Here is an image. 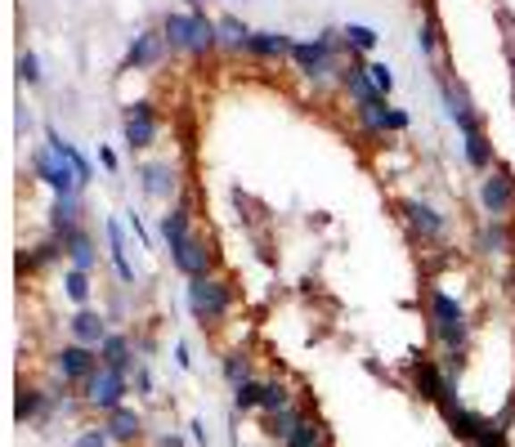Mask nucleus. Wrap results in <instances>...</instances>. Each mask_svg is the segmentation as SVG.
<instances>
[{"label": "nucleus", "mask_w": 515, "mask_h": 447, "mask_svg": "<svg viewBox=\"0 0 515 447\" xmlns=\"http://www.w3.org/2000/svg\"><path fill=\"white\" fill-rule=\"evenodd\" d=\"M426 313H430V335L439 340V349H466L470 344V322L457 295H448L444 286H426Z\"/></svg>", "instance_id": "nucleus-1"}, {"label": "nucleus", "mask_w": 515, "mask_h": 447, "mask_svg": "<svg viewBox=\"0 0 515 447\" xmlns=\"http://www.w3.org/2000/svg\"><path fill=\"white\" fill-rule=\"evenodd\" d=\"M233 304V286L224 277H188V313L206 327V322H220Z\"/></svg>", "instance_id": "nucleus-2"}, {"label": "nucleus", "mask_w": 515, "mask_h": 447, "mask_svg": "<svg viewBox=\"0 0 515 447\" xmlns=\"http://www.w3.org/2000/svg\"><path fill=\"white\" fill-rule=\"evenodd\" d=\"M81 393H86V407H95V411H117V407H126V393H130V385H126V371H112V367H104L99 362V371L81 385Z\"/></svg>", "instance_id": "nucleus-3"}, {"label": "nucleus", "mask_w": 515, "mask_h": 447, "mask_svg": "<svg viewBox=\"0 0 515 447\" xmlns=\"http://www.w3.org/2000/svg\"><path fill=\"white\" fill-rule=\"evenodd\" d=\"M479 206L488 219H511L515 215V175L506 166H493L479 179Z\"/></svg>", "instance_id": "nucleus-4"}, {"label": "nucleus", "mask_w": 515, "mask_h": 447, "mask_svg": "<svg viewBox=\"0 0 515 447\" xmlns=\"http://www.w3.org/2000/svg\"><path fill=\"white\" fill-rule=\"evenodd\" d=\"M32 166H37V175L54 188V197H72V193H81V179H77V170L54 153V148H37L32 153Z\"/></svg>", "instance_id": "nucleus-5"}, {"label": "nucleus", "mask_w": 515, "mask_h": 447, "mask_svg": "<svg viewBox=\"0 0 515 447\" xmlns=\"http://www.w3.org/2000/svg\"><path fill=\"white\" fill-rule=\"evenodd\" d=\"M399 211H403V224L412 228V237H421V242H444V233H448V219L430 206V202H421V197H408V202H399Z\"/></svg>", "instance_id": "nucleus-6"}, {"label": "nucleus", "mask_w": 515, "mask_h": 447, "mask_svg": "<svg viewBox=\"0 0 515 447\" xmlns=\"http://www.w3.org/2000/svg\"><path fill=\"white\" fill-rule=\"evenodd\" d=\"M54 371L63 376V385H86V380L99 371V353L72 340V344H63V349L54 353Z\"/></svg>", "instance_id": "nucleus-7"}, {"label": "nucleus", "mask_w": 515, "mask_h": 447, "mask_svg": "<svg viewBox=\"0 0 515 447\" xmlns=\"http://www.w3.org/2000/svg\"><path fill=\"white\" fill-rule=\"evenodd\" d=\"M332 50H336V37H332V32H323V37H314V41H292V59H296L301 72L314 77V81L332 68Z\"/></svg>", "instance_id": "nucleus-8"}, {"label": "nucleus", "mask_w": 515, "mask_h": 447, "mask_svg": "<svg viewBox=\"0 0 515 447\" xmlns=\"http://www.w3.org/2000/svg\"><path fill=\"white\" fill-rule=\"evenodd\" d=\"M170 264H175L184 277H206L211 264H215V251H211L206 237H193V233H188V237L170 251Z\"/></svg>", "instance_id": "nucleus-9"}, {"label": "nucleus", "mask_w": 515, "mask_h": 447, "mask_svg": "<svg viewBox=\"0 0 515 447\" xmlns=\"http://www.w3.org/2000/svg\"><path fill=\"white\" fill-rule=\"evenodd\" d=\"M444 103H448V117L457 121V130H461V135L484 130V121H479V112H475V103H470V95H466V86H461V81L444 77Z\"/></svg>", "instance_id": "nucleus-10"}, {"label": "nucleus", "mask_w": 515, "mask_h": 447, "mask_svg": "<svg viewBox=\"0 0 515 447\" xmlns=\"http://www.w3.org/2000/svg\"><path fill=\"white\" fill-rule=\"evenodd\" d=\"M359 121H363V130L386 135V130H403V126H408V112H399V108H390L386 99H377V103H359Z\"/></svg>", "instance_id": "nucleus-11"}, {"label": "nucleus", "mask_w": 515, "mask_h": 447, "mask_svg": "<svg viewBox=\"0 0 515 447\" xmlns=\"http://www.w3.org/2000/svg\"><path fill=\"white\" fill-rule=\"evenodd\" d=\"M153 139H157L153 103H130V112H126V144H130V148H148Z\"/></svg>", "instance_id": "nucleus-12"}, {"label": "nucleus", "mask_w": 515, "mask_h": 447, "mask_svg": "<svg viewBox=\"0 0 515 447\" xmlns=\"http://www.w3.org/2000/svg\"><path fill=\"white\" fill-rule=\"evenodd\" d=\"M68 327H72V340L86 344V349H95V353H99V344L108 340V318L95 313V309H77V318H72Z\"/></svg>", "instance_id": "nucleus-13"}, {"label": "nucleus", "mask_w": 515, "mask_h": 447, "mask_svg": "<svg viewBox=\"0 0 515 447\" xmlns=\"http://www.w3.org/2000/svg\"><path fill=\"white\" fill-rule=\"evenodd\" d=\"M104 429L112 434V443H117V447H130V443H139V438H144V416H139L135 407H117V411H108Z\"/></svg>", "instance_id": "nucleus-14"}, {"label": "nucleus", "mask_w": 515, "mask_h": 447, "mask_svg": "<svg viewBox=\"0 0 515 447\" xmlns=\"http://www.w3.org/2000/svg\"><path fill=\"white\" fill-rule=\"evenodd\" d=\"M341 86L354 95V108H359V103H377V99H381V95H377V86H372V77H368V63H363V59H354V63L341 72Z\"/></svg>", "instance_id": "nucleus-15"}, {"label": "nucleus", "mask_w": 515, "mask_h": 447, "mask_svg": "<svg viewBox=\"0 0 515 447\" xmlns=\"http://www.w3.org/2000/svg\"><path fill=\"white\" fill-rule=\"evenodd\" d=\"M461 157H466V166L470 170H479V175H488L497 161H493V144H488V135L484 130H470V135H461Z\"/></svg>", "instance_id": "nucleus-16"}, {"label": "nucleus", "mask_w": 515, "mask_h": 447, "mask_svg": "<svg viewBox=\"0 0 515 447\" xmlns=\"http://www.w3.org/2000/svg\"><path fill=\"white\" fill-rule=\"evenodd\" d=\"M139 175H144V193H148V197H170V193L179 188V175H175L170 161H153V166H144Z\"/></svg>", "instance_id": "nucleus-17"}, {"label": "nucleus", "mask_w": 515, "mask_h": 447, "mask_svg": "<svg viewBox=\"0 0 515 447\" xmlns=\"http://www.w3.org/2000/svg\"><path fill=\"white\" fill-rule=\"evenodd\" d=\"M511 219H484V228H479V251L484 255H511Z\"/></svg>", "instance_id": "nucleus-18"}, {"label": "nucleus", "mask_w": 515, "mask_h": 447, "mask_svg": "<svg viewBox=\"0 0 515 447\" xmlns=\"http://www.w3.org/2000/svg\"><path fill=\"white\" fill-rule=\"evenodd\" d=\"M59 242H63V251L72 255V269H81V273H90V269H95V260H99V255H95V242H90V233H86V228H72V233H68V237H59Z\"/></svg>", "instance_id": "nucleus-19"}, {"label": "nucleus", "mask_w": 515, "mask_h": 447, "mask_svg": "<svg viewBox=\"0 0 515 447\" xmlns=\"http://www.w3.org/2000/svg\"><path fill=\"white\" fill-rule=\"evenodd\" d=\"M46 139H50V148H54V153H59V157H63V161H68V166L77 170V179H81V188H86V184L95 179V170H90V161H86V157H81V153H77V148H72V144H68V139H63V135L54 130V126L46 130Z\"/></svg>", "instance_id": "nucleus-20"}, {"label": "nucleus", "mask_w": 515, "mask_h": 447, "mask_svg": "<svg viewBox=\"0 0 515 447\" xmlns=\"http://www.w3.org/2000/svg\"><path fill=\"white\" fill-rule=\"evenodd\" d=\"M99 362L112 367V371H130V367H135V349H130V340H126V335H108V340L99 344Z\"/></svg>", "instance_id": "nucleus-21"}, {"label": "nucleus", "mask_w": 515, "mask_h": 447, "mask_svg": "<svg viewBox=\"0 0 515 447\" xmlns=\"http://www.w3.org/2000/svg\"><path fill=\"white\" fill-rule=\"evenodd\" d=\"M283 447H328V429H323V420L301 416V420H296V429L283 438Z\"/></svg>", "instance_id": "nucleus-22"}, {"label": "nucleus", "mask_w": 515, "mask_h": 447, "mask_svg": "<svg viewBox=\"0 0 515 447\" xmlns=\"http://www.w3.org/2000/svg\"><path fill=\"white\" fill-rule=\"evenodd\" d=\"M246 50L261 54V59H283V54H292V41H287L283 32H251Z\"/></svg>", "instance_id": "nucleus-23"}, {"label": "nucleus", "mask_w": 515, "mask_h": 447, "mask_svg": "<svg viewBox=\"0 0 515 447\" xmlns=\"http://www.w3.org/2000/svg\"><path fill=\"white\" fill-rule=\"evenodd\" d=\"M162 41L170 50H188V41H193V14H166L162 19Z\"/></svg>", "instance_id": "nucleus-24"}, {"label": "nucleus", "mask_w": 515, "mask_h": 447, "mask_svg": "<svg viewBox=\"0 0 515 447\" xmlns=\"http://www.w3.org/2000/svg\"><path fill=\"white\" fill-rule=\"evenodd\" d=\"M215 41H220V23L206 19L202 10H193V41H188V54H206Z\"/></svg>", "instance_id": "nucleus-25"}, {"label": "nucleus", "mask_w": 515, "mask_h": 447, "mask_svg": "<svg viewBox=\"0 0 515 447\" xmlns=\"http://www.w3.org/2000/svg\"><path fill=\"white\" fill-rule=\"evenodd\" d=\"M77 219H81V202H77V193H72V197H54V215H50L54 233H59V237H68L72 228H81Z\"/></svg>", "instance_id": "nucleus-26"}, {"label": "nucleus", "mask_w": 515, "mask_h": 447, "mask_svg": "<svg viewBox=\"0 0 515 447\" xmlns=\"http://www.w3.org/2000/svg\"><path fill=\"white\" fill-rule=\"evenodd\" d=\"M162 237H166V251H175V246L188 237V206H184V202L162 215Z\"/></svg>", "instance_id": "nucleus-27"}, {"label": "nucleus", "mask_w": 515, "mask_h": 447, "mask_svg": "<svg viewBox=\"0 0 515 447\" xmlns=\"http://www.w3.org/2000/svg\"><path fill=\"white\" fill-rule=\"evenodd\" d=\"M157 50H162V37H157V32H139V37L130 41L126 63H130V68H148V63H157Z\"/></svg>", "instance_id": "nucleus-28"}, {"label": "nucleus", "mask_w": 515, "mask_h": 447, "mask_svg": "<svg viewBox=\"0 0 515 447\" xmlns=\"http://www.w3.org/2000/svg\"><path fill=\"white\" fill-rule=\"evenodd\" d=\"M46 411V393L37 389V385H19V402H14V420L19 425H28V420H37Z\"/></svg>", "instance_id": "nucleus-29"}, {"label": "nucleus", "mask_w": 515, "mask_h": 447, "mask_svg": "<svg viewBox=\"0 0 515 447\" xmlns=\"http://www.w3.org/2000/svg\"><path fill=\"white\" fill-rule=\"evenodd\" d=\"M108 242H112V264H117V277L130 286V282H135V269H130V260H126V237H121V224H117V219H108Z\"/></svg>", "instance_id": "nucleus-30"}, {"label": "nucleus", "mask_w": 515, "mask_h": 447, "mask_svg": "<svg viewBox=\"0 0 515 447\" xmlns=\"http://www.w3.org/2000/svg\"><path fill=\"white\" fill-rule=\"evenodd\" d=\"M265 402V380H242L237 389H233V407L237 411H255Z\"/></svg>", "instance_id": "nucleus-31"}, {"label": "nucleus", "mask_w": 515, "mask_h": 447, "mask_svg": "<svg viewBox=\"0 0 515 447\" xmlns=\"http://www.w3.org/2000/svg\"><path fill=\"white\" fill-rule=\"evenodd\" d=\"M287 407H292V389H287L283 380H265V402H261V411L278 416V411H287Z\"/></svg>", "instance_id": "nucleus-32"}, {"label": "nucleus", "mask_w": 515, "mask_h": 447, "mask_svg": "<svg viewBox=\"0 0 515 447\" xmlns=\"http://www.w3.org/2000/svg\"><path fill=\"white\" fill-rule=\"evenodd\" d=\"M63 291H68V300H72V304H81V309H86V300H90V273L68 269V273H63Z\"/></svg>", "instance_id": "nucleus-33"}, {"label": "nucleus", "mask_w": 515, "mask_h": 447, "mask_svg": "<svg viewBox=\"0 0 515 447\" xmlns=\"http://www.w3.org/2000/svg\"><path fill=\"white\" fill-rule=\"evenodd\" d=\"M246 41H251L246 23H237V19H220V46H228V50H246Z\"/></svg>", "instance_id": "nucleus-34"}, {"label": "nucleus", "mask_w": 515, "mask_h": 447, "mask_svg": "<svg viewBox=\"0 0 515 447\" xmlns=\"http://www.w3.org/2000/svg\"><path fill=\"white\" fill-rule=\"evenodd\" d=\"M341 37H345V46H350L354 54H368V50L377 46V32H372V28H363V23H350Z\"/></svg>", "instance_id": "nucleus-35"}, {"label": "nucleus", "mask_w": 515, "mask_h": 447, "mask_svg": "<svg viewBox=\"0 0 515 447\" xmlns=\"http://www.w3.org/2000/svg\"><path fill=\"white\" fill-rule=\"evenodd\" d=\"M301 416H305V411H301V407L292 402L287 411H278V416H270V434H274V438H287V434L296 429V420H301Z\"/></svg>", "instance_id": "nucleus-36"}, {"label": "nucleus", "mask_w": 515, "mask_h": 447, "mask_svg": "<svg viewBox=\"0 0 515 447\" xmlns=\"http://www.w3.org/2000/svg\"><path fill=\"white\" fill-rule=\"evenodd\" d=\"M72 447H112V434H108L104 425H86V429L72 438Z\"/></svg>", "instance_id": "nucleus-37"}, {"label": "nucleus", "mask_w": 515, "mask_h": 447, "mask_svg": "<svg viewBox=\"0 0 515 447\" xmlns=\"http://www.w3.org/2000/svg\"><path fill=\"white\" fill-rule=\"evenodd\" d=\"M417 41H421V54H430V59H435V54L444 50V41H439V23H435V19H426V23H421V37H417Z\"/></svg>", "instance_id": "nucleus-38"}, {"label": "nucleus", "mask_w": 515, "mask_h": 447, "mask_svg": "<svg viewBox=\"0 0 515 447\" xmlns=\"http://www.w3.org/2000/svg\"><path fill=\"white\" fill-rule=\"evenodd\" d=\"M19 81H23V86H37V81H41V59H37L32 50L19 54Z\"/></svg>", "instance_id": "nucleus-39"}, {"label": "nucleus", "mask_w": 515, "mask_h": 447, "mask_svg": "<svg viewBox=\"0 0 515 447\" xmlns=\"http://www.w3.org/2000/svg\"><path fill=\"white\" fill-rule=\"evenodd\" d=\"M224 376H228L233 389H237L242 380H251V371H246V353H228V358H224Z\"/></svg>", "instance_id": "nucleus-40"}, {"label": "nucleus", "mask_w": 515, "mask_h": 447, "mask_svg": "<svg viewBox=\"0 0 515 447\" xmlns=\"http://www.w3.org/2000/svg\"><path fill=\"white\" fill-rule=\"evenodd\" d=\"M368 77H372V86H377V95H381V99L395 90V72H390L386 63H368Z\"/></svg>", "instance_id": "nucleus-41"}, {"label": "nucleus", "mask_w": 515, "mask_h": 447, "mask_svg": "<svg viewBox=\"0 0 515 447\" xmlns=\"http://www.w3.org/2000/svg\"><path fill=\"white\" fill-rule=\"evenodd\" d=\"M126 224H130V228H135V237H139V242H144V246H148V228H144V219H139V215H135V211H130V215H126Z\"/></svg>", "instance_id": "nucleus-42"}, {"label": "nucleus", "mask_w": 515, "mask_h": 447, "mask_svg": "<svg viewBox=\"0 0 515 447\" xmlns=\"http://www.w3.org/2000/svg\"><path fill=\"white\" fill-rule=\"evenodd\" d=\"M157 447H188V443H184L175 429H166V434H157Z\"/></svg>", "instance_id": "nucleus-43"}, {"label": "nucleus", "mask_w": 515, "mask_h": 447, "mask_svg": "<svg viewBox=\"0 0 515 447\" xmlns=\"http://www.w3.org/2000/svg\"><path fill=\"white\" fill-rule=\"evenodd\" d=\"M188 429H193V443H197V447H206V443H211V438H206V420H193Z\"/></svg>", "instance_id": "nucleus-44"}, {"label": "nucleus", "mask_w": 515, "mask_h": 447, "mask_svg": "<svg viewBox=\"0 0 515 447\" xmlns=\"http://www.w3.org/2000/svg\"><path fill=\"white\" fill-rule=\"evenodd\" d=\"M99 161H104L108 170H117V153H112V148H99Z\"/></svg>", "instance_id": "nucleus-45"}, {"label": "nucleus", "mask_w": 515, "mask_h": 447, "mask_svg": "<svg viewBox=\"0 0 515 447\" xmlns=\"http://www.w3.org/2000/svg\"><path fill=\"white\" fill-rule=\"evenodd\" d=\"M175 362H179V367H188V362H193V358H188V344H175Z\"/></svg>", "instance_id": "nucleus-46"}, {"label": "nucleus", "mask_w": 515, "mask_h": 447, "mask_svg": "<svg viewBox=\"0 0 515 447\" xmlns=\"http://www.w3.org/2000/svg\"><path fill=\"white\" fill-rule=\"evenodd\" d=\"M193 5H202V0H193Z\"/></svg>", "instance_id": "nucleus-47"}]
</instances>
